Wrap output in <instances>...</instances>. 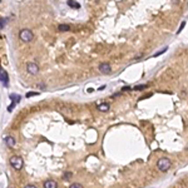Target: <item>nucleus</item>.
<instances>
[{
	"instance_id": "6e6552de",
	"label": "nucleus",
	"mask_w": 188,
	"mask_h": 188,
	"mask_svg": "<svg viewBox=\"0 0 188 188\" xmlns=\"http://www.w3.org/2000/svg\"><path fill=\"white\" fill-rule=\"evenodd\" d=\"M5 143H6V146L10 147V148H13V147L15 146V141H14V138L10 137V136L5 137Z\"/></svg>"
},
{
	"instance_id": "4468645a",
	"label": "nucleus",
	"mask_w": 188,
	"mask_h": 188,
	"mask_svg": "<svg viewBox=\"0 0 188 188\" xmlns=\"http://www.w3.org/2000/svg\"><path fill=\"white\" fill-rule=\"evenodd\" d=\"M38 94H39V93H36V92H28L25 97H26V98H30V97H34V95H38Z\"/></svg>"
},
{
	"instance_id": "f257e3e1",
	"label": "nucleus",
	"mask_w": 188,
	"mask_h": 188,
	"mask_svg": "<svg viewBox=\"0 0 188 188\" xmlns=\"http://www.w3.org/2000/svg\"><path fill=\"white\" fill-rule=\"evenodd\" d=\"M19 38H20V40H23L24 43H29V41H31V40L34 39V34L29 29H23L19 33Z\"/></svg>"
},
{
	"instance_id": "2eb2a0df",
	"label": "nucleus",
	"mask_w": 188,
	"mask_h": 188,
	"mask_svg": "<svg viewBox=\"0 0 188 188\" xmlns=\"http://www.w3.org/2000/svg\"><path fill=\"white\" fill-rule=\"evenodd\" d=\"M144 88H147V85H137V87H134L133 89L134 90H143Z\"/></svg>"
},
{
	"instance_id": "9d476101",
	"label": "nucleus",
	"mask_w": 188,
	"mask_h": 188,
	"mask_svg": "<svg viewBox=\"0 0 188 188\" xmlns=\"http://www.w3.org/2000/svg\"><path fill=\"white\" fill-rule=\"evenodd\" d=\"M10 99H12V102H13V103H15V104H17V103H19V102H20V99H22V97H20L19 94H15V93H12V94H10Z\"/></svg>"
},
{
	"instance_id": "ddd939ff",
	"label": "nucleus",
	"mask_w": 188,
	"mask_h": 188,
	"mask_svg": "<svg viewBox=\"0 0 188 188\" xmlns=\"http://www.w3.org/2000/svg\"><path fill=\"white\" fill-rule=\"evenodd\" d=\"M72 176H73V174H72V172H65V173H64V176H63V178H64L65 181H68V179H70V177Z\"/></svg>"
},
{
	"instance_id": "dca6fc26",
	"label": "nucleus",
	"mask_w": 188,
	"mask_h": 188,
	"mask_svg": "<svg viewBox=\"0 0 188 188\" xmlns=\"http://www.w3.org/2000/svg\"><path fill=\"white\" fill-rule=\"evenodd\" d=\"M14 107H15V103H13V102H12V104H10V105L8 107V112H9V113H10V112H13Z\"/></svg>"
},
{
	"instance_id": "0eeeda50",
	"label": "nucleus",
	"mask_w": 188,
	"mask_h": 188,
	"mask_svg": "<svg viewBox=\"0 0 188 188\" xmlns=\"http://www.w3.org/2000/svg\"><path fill=\"white\" fill-rule=\"evenodd\" d=\"M57 182L55 181H51V179H48L44 182V188H57Z\"/></svg>"
},
{
	"instance_id": "7ed1b4c3",
	"label": "nucleus",
	"mask_w": 188,
	"mask_h": 188,
	"mask_svg": "<svg viewBox=\"0 0 188 188\" xmlns=\"http://www.w3.org/2000/svg\"><path fill=\"white\" fill-rule=\"evenodd\" d=\"M10 164L13 165V168L14 169H17V171H20L22 168H23V158L22 157H19V155H13L12 158H10Z\"/></svg>"
},
{
	"instance_id": "423d86ee",
	"label": "nucleus",
	"mask_w": 188,
	"mask_h": 188,
	"mask_svg": "<svg viewBox=\"0 0 188 188\" xmlns=\"http://www.w3.org/2000/svg\"><path fill=\"white\" fill-rule=\"evenodd\" d=\"M0 82H1L4 85H8L9 75H8V72H6L5 69H0Z\"/></svg>"
},
{
	"instance_id": "20e7f679",
	"label": "nucleus",
	"mask_w": 188,
	"mask_h": 188,
	"mask_svg": "<svg viewBox=\"0 0 188 188\" xmlns=\"http://www.w3.org/2000/svg\"><path fill=\"white\" fill-rule=\"evenodd\" d=\"M99 72L102 74H110L112 73V68H110V64L108 63H102L99 65Z\"/></svg>"
},
{
	"instance_id": "1a4fd4ad",
	"label": "nucleus",
	"mask_w": 188,
	"mask_h": 188,
	"mask_svg": "<svg viewBox=\"0 0 188 188\" xmlns=\"http://www.w3.org/2000/svg\"><path fill=\"white\" fill-rule=\"evenodd\" d=\"M109 108H110V105L108 103H102L98 105V110H100V112H108Z\"/></svg>"
},
{
	"instance_id": "f8f14e48",
	"label": "nucleus",
	"mask_w": 188,
	"mask_h": 188,
	"mask_svg": "<svg viewBox=\"0 0 188 188\" xmlns=\"http://www.w3.org/2000/svg\"><path fill=\"white\" fill-rule=\"evenodd\" d=\"M58 29H59V31H69V30H70V26H69L68 24H60V25L58 26Z\"/></svg>"
},
{
	"instance_id": "6ab92c4d",
	"label": "nucleus",
	"mask_w": 188,
	"mask_h": 188,
	"mask_svg": "<svg viewBox=\"0 0 188 188\" xmlns=\"http://www.w3.org/2000/svg\"><path fill=\"white\" fill-rule=\"evenodd\" d=\"M26 188H35V186H33V184H28V186H26Z\"/></svg>"
},
{
	"instance_id": "a211bd4d",
	"label": "nucleus",
	"mask_w": 188,
	"mask_h": 188,
	"mask_svg": "<svg viewBox=\"0 0 188 188\" xmlns=\"http://www.w3.org/2000/svg\"><path fill=\"white\" fill-rule=\"evenodd\" d=\"M184 25H186V22H183V23H182L181 28H179V30H178V33H181V31H182V29H183V26H184Z\"/></svg>"
},
{
	"instance_id": "f03ea898",
	"label": "nucleus",
	"mask_w": 188,
	"mask_h": 188,
	"mask_svg": "<svg viewBox=\"0 0 188 188\" xmlns=\"http://www.w3.org/2000/svg\"><path fill=\"white\" fill-rule=\"evenodd\" d=\"M157 168H158L160 172H167L171 168V160L168 159V158H160V159L157 162Z\"/></svg>"
},
{
	"instance_id": "aec40b11",
	"label": "nucleus",
	"mask_w": 188,
	"mask_h": 188,
	"mask_svg": "<svg viewBox=\"0 0 188 188\" xmlns=\"http://www.w3.org/2000/svg\"><path fill=\"white\" fill-rule=\"evenodd\" d=\"M0 3H1V0H0Z\"/></svg>"
},
{
	"instance_id": "9b49d317",
	"label": "nucleus",
	"mask_w": 188,
	"mask_h": 188,
	"mask_svg": "<svg viewBox=\"0 0 188 188\" xmlns=\"http://www.w3.org/2000/svg\"><path fill=\"white\" fill-rule=\"evenodd\" d=\"M67 4H68L70 8H74V9H79L80 8V4L79 3H77L75 0H68V1H67Z\"/></svg>"
},
{
	"instance_id": "39448f33",
	"label": "nucleus",
	"mask_w": 188,
	"mask_h": 188,
	"mask_svg": "<svg viewBox=\"0 0 188 188\" xmlns=\"http://www.w3.org/2000/svg\"><path fill=\"white\" fill-rule=\"evenodd\" d=\"M26 69H28L29 73L33 75L39 73V67H38V64H35V63H29L28 65H26Z\"/></svg>"
},
{
	"instance_id": "f3484780",
	"label": "nucleus",
	"mask_w": 188,
	"mask_h": 188,
	"mask_svg": "<svg viewBox=\"0 0 188 188\" xmlns=\"http://www.w3.org/2000/svg\"><path fill=\"white\" fill-rule=\"evenodd\" d=\"M70 187L72 188H82V184H80V183H73V184H70Z\"/></svg>"
}]
</instances>
